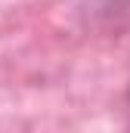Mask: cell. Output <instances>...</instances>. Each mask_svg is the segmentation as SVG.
I'll use <instances>...</instances> for the list:
<instances>
[{
	"instance_id": "6da1fadb",
	"label": "cell",
	"mask_w": 130,
	"mask_h": 133,
	"mask_svg": "<svg viewBox=\"0 0 130 133\" xmlns=\"http://www.w3.org/2000/svg\"><path fill=\"white\" fill-rule=\"evenodd\" d=\"M124 102H127V108H130V87H127V93H124Z\"/></svg>"
}]
</instances>
